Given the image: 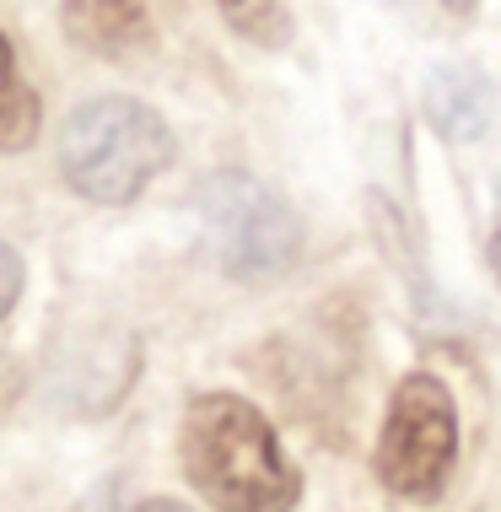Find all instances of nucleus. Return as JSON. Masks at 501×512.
Wrapping results in <instances>:
<instances>
[{
	"label": "nucleus",
	"mask_w": 501,
	"mask_h": 512,
	"mask_svg": "<svg viewBox=\"0 0 501 512\" xmlns=\"http://www.w3.org/2000/svg\"><path fill=\"white\" fill-rule=\"evenodd\" d=\"M189 486L216 512H291L302 469L286 459L270 415L243 394H200L178 426Z\"/></svg>",
	"instance_id": "nucleus-1"
},
{
	"label": "nucleus",
	"mask_w": 501,
	"mask_h": 512,
	"mask_svg": "<svg viewBox=\"0 0 501 512\" xmlns=\"http://www.w3.org/2000/svg\"><path fill=\"white\" fill-rule=\"evenodd\" d=\"M173 130L157 108L141 98H87L60 130V173L81 200L92 205H130L146 184L173 162Z\"/></svg>",
	"instance_id": "nucleus-2"
},
{
	"label": "nucleus",
	"mask_w": 501,
	"mask_h": 512,
	"mask_svg": "<svg viewBox=\"0 0 501 512\" xmlns=\"http://www.w3.org/2000/svg\"><path fill=\"white\" fill-rule=\"evenodd\" d=\"M205 248L232 281H275L302 254V216L248 173H216L200 184Z\"/></svg>",
	"instance_id": "nucleus-3"
},
{
	"label": "nucleus",
	"mask_w": 501,
	"mask_h": 512,
	"mask_svg": "<svg viewBox=\"0 0 501 512\" xmlns=\"http://www.w3.org/2000/svg\"><path fill=\"white\" fill-rule=\"evenodd\" d=\"M378 480L405 502H437L458 464V410L442 378L410 372L388 399L378 432Z\"/></svg>",
	"instance_id": "nucleus-4"
},
{
	"label": "nucleus",
	"mask_w": 501,
	"mask_h": 512,
	"mask_svg": "<svg viewBox=\"0 0 501 512\" xmlns=\"http://www.w3.org/2000/svg\"><path fill=\"white\" fill-rule=\"evenodd\" d=\"M60 27L76 49L114 65L157 49V22L146 0H60Z\"/></svg>",
	"instance_id": "nucleus-5"
},
{
	"label": "nucleus",
	"mask_w": 501,
	"mask_h": 512,
	"mask_svg": "<svg viewBox=\"0 0 501 512\" xmlns=\"http://www.w3.org/2000/svg\"><path fill=\"white\" fill-rule=\"evenodd\" d=\"M496 103H501L496 81L485 76L480 65H437V71L426 76V92H421L426 124L448 146L480 141V135L496 124Z\"/></svg>",
	"instance_id": "nucleus-6"
},
{
	"label": "nucleus",
	"mask_w": 501,
	"mask_h": 512,
	"mask_svg": "<svg viewBox=\"0 0 501 512\" xmlns=\"http://www.w3.org/2000/svg\"><path fill=\"white\" fill-rule=\"evenodd\" d=\"M38 124H44V108H38V92L17 76V49L0 33V157L33 146Z\"/></svg>",
	"instance_id": "nucleus-7"
},
{
	"label": "nucleus",
	"mask_w": 501,
	"mask_h": 512,
	"mask_svg": "<svg viewBox=\"0 0 501 512\" xmlns=\"http://www.w3.org/2000/svg\"><path fill=\"white\" fill-rule=\"evenodd\" d=\"M221 17L238 38H248L254 49H286L291 44V11L286 0H216Z\"/></svg>",
	"instance_id": "nucleus-8"
},
{
	"label": "nucleus",
	"mask_w": 501,
	"mask_h": 512,
	"mask_svg": "<svg viewBox=\"0 0 501 512\" xmlns=\"http://www.w3.org/2000/svg\"><path fill=\"white\" fill-rule=\"evenodd\" d=\"M22 281H27V265H22V254L11 243H0V318H6L11 308H17V297H22Z\"/></svg>",
	"instance_id": "nucleus-9"
},
{
	"label": "nucleus",
	"mask_w": 501,
	"mask_h": 512,
	"mask_svg": "<svg viewBox=\"0 0 501 512\" xmlns=\"http://www.w3.org/2000/svg\"><path fill=\"white\" fill-rule=\"evenodd\" d=\"M17 394H22V372H17V362H11L6 351H0V415L17 405Z\"/></svg>",
	"instance_id": "nucleus-10"
},
{
	"label": "nucleus",
	"mask_w": 501,
	"mask_h": 512,
	"mask_svg": "<svg viewBox=\"0 0 501 512\" xmlns=\"http://www.w3.org/2000/svg\"><path fill=\"white\" fill-rule=\"evenodd\" d=\"M442 11H448V17H458V22H469L480 11V0H442Z\"/></svg>",
	"instance_id": "nucleus-11"
},
{
	"label": "nucleus",
	"mask_w": 501,
	"mask_h": 512,
	"mask_svg": "<svg viewBox=\"0 0 501 512\" xmlns=\"http://www.w3.org/2000/svg\"><path fill=\"white\" fill-rule=\"evenodd\" d=\"M135 512H189L184 502H173V496H151V502H141Z\"/></svg>",
	"instance_id": "nucleus-12"
},
{
	"label": "nucleus",
	"mask_w": 501,
	"mask_h": 512,
	"mask_svg": "<svg viewBox=\"0 0 501 512\" xmlns=\"http://www.w3.org/2000/svg\"><path fill=\"white\" fill-rule=\"evenodd\" d=\"M485 259H491V275L501 281V227L491 232V243H485Z\"/></svg>",
	"instance_id": "nucleus-13"
}]
</instances>
